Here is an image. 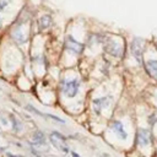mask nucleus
Here are the masks:
<instances>
[{
  "label": "nucleus",
  "mask_w": 157,
  "mask_h": 157,
  "mask_svg": "<svg viewBox=\"0 0 157 157\" xmlns=\"http://www.w3.org/2000/svg\"><path fill=\"white\" fill-rule=\"evenodd\" d=\"M102 48L107 55H109L114 59L124 58L125 44H124V40L119 36H114V34H109V33L104 34L103 42H102Z\"/></svg>",
  "instance_id": "obj_1"
},
{
  "label": "nucleus",
  "mask_w": 157,
  "mask_h": 157,
  "mask_svg": "<svg viewBox=\"0 0 157 157\" xmlns=\"http://www.w3.org/2000/svg\"><path fill=\"white\" fill-rule=\"evenodd\" d=\"M82 81L78 77H65L59 82V90L66 98H75L81 90Z\"/></svg>",
  "instance_id": "obj_2"
},
{
  "label": "nucleus",
  "mask_w": 157,
  "mask_h": 157,
  "mask_svg": "<svg viewBox=\"0 0 157 157\" xmlns=\"http://www.w3.org/2000/svg\"><path fill=\"white\" fill-rule=\"evenodd\" d=\"M131 56L139 65H144V55L146 52V40L142 37H134L129 44Z\"/></svg>",
  "instance_id": "obj_3"
},
{
  "label": "nucleus",
  "mask_w": 157,
  "mask_h": 157,
  "mask_svg": "<svg viewBox=\"0 0 157 157\" xmlns=\"http://www.w3.org/2000/svg\"><path fill=\"white\" fill-rule=\"evenodd\" d=\"M64 47H65V52L75 58H78L83 54L85 52V43L78 40L74 34L69 33L65 37V42H64Z\"/></svg>",
  "instance_id": "obj_4"
},
{
  "label": "nucleus",
  "mask_w": 157,
  "mask_h": 157,
  "mask_svg": "<svg viewBox=\"0 0 157 157\" xmlns=\"http://www.w3.org/2000/svg\"><path fill=\"white\" fill-rule=\"evenodd\" d=\"M135 142L137 148L140 150H146L150 148L153 145V136L150 129L147 128H137L136 129V134H135Z\"/></svg>",
  "instance_id": "obj_5"
},
{
  "label": "nucleus",
  "mask_w": 157,
  "mask_h": 157,
  "mask_svg": "<svg viewBox=\"0 0 157 157\" xmlns=\"http://www.w3.org/2000/svg\"><path fill=\"white\" fill-rule=\"evenodd\" d=\"M49 141H50V144L56 150H59V151H61L64 153H69L70 152V148L67 146V139L61 132H59V131H52L49 134Z\"/></svg>",
  "instance_id": "obj_6"
},
{
  "label": "nucleus",
  "mask_w": 157,
  "mask_h": 157,
  "mask_svg": "<svg viewBox=\"0 0 157 157\" xmlns=\"http://www.w3.org/2000/svg\"><path fill=\"white\" fill-rule=\"evenodd\" d=\"M113 102V97L112 96H101V97H97L92 101V110L96 115H101L103 110L108 109L110 107Z\"/></svg>",
  "instance_id": "obj_7"
},
{
  "label": "nucleus",
  "mask_w": 157,
  "mask_h": 157,
  "mask_svg": "<svg viewBox=\"0 0 157 157\" xmlns=\"http://www.w3.org/2000/svg\"><path fill=\"white\" fill-rule=\"evenodd\" d=\"M110 130H112V132H114V135L117 136L118 140H121V141H126L128 140V135L129 134H128V131H126V129L124 126V123L121 120H118V119L113 120L110 123Z\"/></svg>",
  "instance_id": "obj_8"
},
{
  "label": "nucleus",
  "mask_w": 157,
  "mask_h": 157,
  "mask_svg": "<svg viewBox=\"0 0 157 157\" xmlns=\"http://www.w3.org/2000/svg\"><path fill=\"white\" fill-rule=\"evenodd\" d=\"M144 66L147 75L157 82V58H148L146 61H144Z\"/></svg>",
  "instance_id": "obj_9"
},
{
  "label": "nucleus",
  "mask_w": 157,
  "mask_h": 157,
  "mask_svg": "<svg viewBox=\"0 0 157 157\" xmlns=\"http://www.w3.org/2000/svg\"><path fill=\"white\" fill-rule=\"evenodd\" d=\"M37 23H38L39 31H47V29H49V28L53 26V17H52V15H49V13L42 15V16L38 18Z\"/></svg>",
  "instance_id": "obj_10"
},
{
  "label": "nucleus",
  "mask_w": 157,
  "mask_h": 157,
  "mask_svg": "<svg viewBox=\"0 0 157 157\" xmlns=\"http://www.w3.org/2000/svg\"><path fill=\"white\" fill-rule=\"evenodd\" d=\"M32 146H37V147H40V146H45L47 145V137L44 135L43 131L40 130H36L33 134H32Z\"/></svg>",
  "instance_id": "obj_11"
},
{
  "label": "nucleus",
  "mask_w": 157,
  "mask_h": 157,
  "mask_svg": "<svg viewBox=\"0 0 157 157\" xmlns=\"http://www.w3.org/2000/svg\"><path fill=\"white\" fill-rule=\"evenodd\" d=\"M12 38H13V39H15V42H16V43H18V44H23V43H26V42H27V39H28L27 34L22 31L21 25H18V26L12 31Z\"/></svg>",
  "instance_id": "obj_12"
},
{
  "label": "nucleus",
  "mask_w": 157,
  "mask_h": 157,
  "mask_svg": "<svg viewBox=\"0 0 157 157\" xmlns=\"http://www.w3.org/2000/svg\"><path fill=\"white\" fill-rule=\"evenodd\" d=\"M10 119H11V123H12V129L15 130V132H20V131H22V129H23V125H22V123L15 117V115H10Z\"/></svg>",
  "instance_id": "obj_13"
},
{
  "label": "nucleus",
  "mask_w": 157,
  "mask_h": 157,
  "mask_svg": "<svg viewBox=\"0 0 157 157\" xmlns=\"http://www.w3.org/2000/svg\"><path fill=\"white\" fill-rule=\"evenodd\" d=\"M147 124H148L151 128H153V126L157 125V109L153 110L152 113H150V114L147 115Z\"/></svg>",
  "instance_id": "obj_14"
},
{
  "label": "nucleus",
  "mask_w": 157,
  "mask_h": 157,
  "mask_svg": "<svg viewBox=\"0 0 157 157\" xmlns=\"http://www.w3.org/2000/svg\"><path fill=\"white\" fill-rule=\"evenodd\" d=\"M26 109H27V110H29V112H32V113H33V114H36V115H39V117H43V118H47L44 113H42V112H39V110H38L37 108H34V107H33V105H31V104H27V105H26Z\"/></svg>",
  "instance_id": "obj_15"
},
{
  "label": "nucleus",
  "mask_w": 157,
  "mask_h": 157,
  "mask_svg": "<svg viewBox=\"0 0 157 157\" xmlns=\"http://www.w3.org/2000/svg\"><path fill=\"white\" fill-rule=\"evenodd\" d=\"M45 117H47V118H50V119H53V120H55V121H58V123H60V124H65V120L61 119V118H59V117H56V115H53V114H45Z\"/></svg>",
  "instance_id": "obj_16"
},
{
  "label": "nucleus",
  "mask_w": 157,
  "mask_h": 157,
  "mask_svg": "<svg viewBox=\"0 0 157 157\" xmlns=\"http://www.w3.org/2000/svg\"><path fill=\"white\" fill-rule=\"evenodd\" d=\"M12 0H0V11H2Z\"/></svg>",
  "instance_id": "obj_17"
},
{
  "label": "nucleus",
  "mask_w": 157,
  "mask_h": 157,
  "mask_svg": "<svg viewBox=\"0 0 157 157\" xmlns=\"http://www.w3.org/2000/svg\"><path fill=\"white\" fill-rule=\"evenodd\" d=\"M6 156H7V157H23V156H20V155H12V153H9V152L6 153Z\"/></svg>",
  "instance_id": "obj_18"
},
{
  "label": "nucleus",
  "mask_w": 157,
  "mask_h": 157,
  "mask_svg": "<svg viewBox=\"0 0 157 157\" xmlns=\"http://www.w3.org/2000/svg\"><path fill=\"white\" fill-rule=\"evenodd\" d=\"M70 155H71V157H80V155H77L75 151H70Z\"/></svg>",
  "instance_id": "obj_19"
},
{
  "label": "nucleus",
  "mask_w": 157,
  "mask_h": 157,
  "mask_svg": "<svg viewBox=\"0 0 157 157\" xmlns=\"http://www.w3.org/2000/svg\"><path fill=\"white\" fill-rule=\"evenodd\" d=\"M4 151H5V148H4V147H0V153L4 152Z\"/></svg>",
  "instance_id": "obj_20"
},
{
  "label": "nucleus",
  "mask_w": 157,
  "mask_h": 157,
  "mask_svg": "<svg viewBox=\"0 0 157 157\" xmlns=\"http://www.w3.org/2000/svg\"><path fill=\"white\" fill-rule=\"evenodd\" d=\"M155 48H156V50H157V40L155 42Z\"/></svg>",
  "instance_id": "obj_21"
},
{
  "label": "nucleus",
  "mask_w": 157,
  "mask_h": 157,
  "mask_svg": "<svg viewBox=\"0 0 157 157\" xmlns=\"http://www.w3.org/2000/svg\"><path fill=\"white\" fill-rule=\"evenodd\" d=\"M1 12V11H0ZM0 27H1V17H0Z\"/></svg>",
  "instance_id": "obj_22"
}]
</instances>
